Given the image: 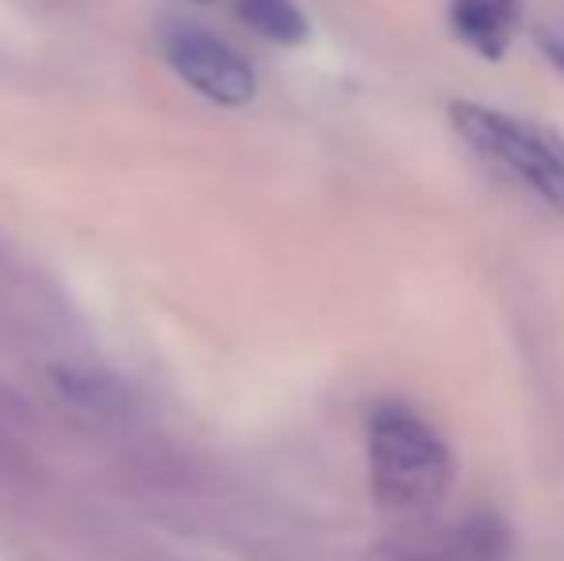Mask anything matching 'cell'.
<instances>
[{"mask_svg":"<svg viewBox=\"0 0 564 561\" xmlns=\"http://www.w3.org/2000/svg\"><path fill=\"white\" fill-rule=\"evenodd\" d=\"M369 481L380 508L423 516L446 500L453 454L415 408L380 404L369 420Z\"/></svg>","mask_w":564,"mask_h":561,"instance_id":"obj_1","label":"cell"},{"mask_svg":"<svg viewBox=\"0 0 564 561\" xmlns=\"http://www.w3.org/2000/svg\"><path fill=\"white\" fill-rule=\"evenodd\" d=\"M449 123L468 147L503 165L530 193L564 212V142L553 131L519 120V116H507L499 108L468 105V100H453Z\"/></svg>","mask_w":564,"mask_h":561,"instance_id":"obj_2","label":"cell"},{"mask_svg":"<svg viewBox=\"0 0 564 561\" xmlns=\"http://www.w3.org/2000/svg\"><path fill=\"white\" fill-rule=\"evenodd\" d=\"M162 54L181 82H188L200 97L216 100V105H227V108L250 105L253 93H258V77H253L250 62L230 43L193 28V23H173V28H165Z\"/></svg>","mask_w":564,"mask_h":561,"instance_id":"obj_3","label":"cell"},{"mask_svg":"<svg viewBox=\"0 0 564 561\" xmlns=\"http://www.w3.org/2000/svg\"><path fill=\"white\" fill-rule=\"evenodd\" d=\"M403 561H514L511 535L491 511H473L457 527H446L434 539L415 542Z\"/></svg>","mask_w":564,"mask_h":561,"instance_id":"obj_4","label":"cell"},{"mask_svg":"<svg viewBox=\"0 0 564 561\" xmlns=\"http://www.w3.org/2000/svg\"><path fill=\"white\" fill-rule=\"evenodd\" d=\"M522 20L519 0H449V28L480 58L499 62Z\"/></svg>","mask_w":564,"mask_h":561,"instance_id":"obj_5","label":"cell"},{"mask_svg":"<svg viewBox=\"0 0 564 561\" xmlns=\"http://www.w3.org/2000/svg\"><path fill=\"white\" fill-rule=\"evenodd\" d=\"M235 8L261 39L276 46H300L312 35V23L296 0H235Z\"/></svg>","mask_w":564,"mask_h":561,"instance_id":"obj_6","label":"cell"},{"mask_svg":"<svg viewBox=\"0 0 564 561\" xmlns=\"http://www.w3.org/2000/svg\"><path fill=\"white\" fill-rule=\"evenodd\" d=\"M538 43H542L545 58H550L553 66H557L561 74H564V43H561V39H557V35H542V39H538Z\"/></svg>","mask_w":564,"mask_h":561,"instance_id":"obj_7","label":"cell"},{"mask_svg":"<svg viewBox=\"0 0 564 561\" xmlns=\"http://www.w3.org/2000/svg\"><path fill=\"white\" fill-rule=\"evenodd\" d=\"M196 4H208V0H196Z\"/></svg>","mask_w":564,"mask_h":561,"instance_id":"obj_8","label":"cell"}]
</instances>
